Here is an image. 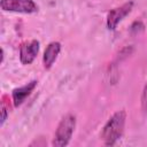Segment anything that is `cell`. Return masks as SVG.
<instances>
[{"instance_id": "cell-2", "label": "cell", "mask_w": 147, "mask_h": 147, "mask_svg": "<svg viewBox=\"0 0 147 147\" xmlns=\"http://www.w3.org/2000/svg\"><path fill=\"white\" fill-rule=\"evenodd\" d=\"M75 127H76V116L72 114H67L65 116H63L56 127L52 145L55 147L67 146L72 137Z\"/></svg>"}, {"instance_id": "cell-9", "label": "cell", "mask_w": 147, "mask_h": 147, "mask_svg": "<svg viewBox=\"0 0 147 147\" xmlns=\"http://www.w3.org/2000/svg\"><path fill=\"white\" fill-rule=\"evenodd\" d=\"M141 108L145 113H147V82H146L142 93H141Z\"/></svg>"}, {"instance_id": "cell-1", "label": "cell", "mask_w": 147, "mask_h": 147, "mask_svg": "<svg viewBox=\"0 0 147 147\" xmlns=\"http://www.w3.org/2000/svg\"><path fill=\"white\" fill-rule=\"evenodd\" d=\"M125 122H126V111L124 109L117 110L110 116V118L105 124L100 134L105 145L113 146L122 138L125 127Z\"/></svg>"}, {"instance_id": "cell-6", "label": "cell", "mask_w": 147, "mask_h": 147, "mask_svg": "<svg viewBox=\"0 0 147 147\" xmlns=\"http://www.w3.org/2000/svg\"><path fill=\"white\" fill-rule=\"evenodd\" d=\"M37 80H31L29 83H26L25 85L23 86H20V87H16L13 90V93H11V98H13V103L15 107H18L21 106L25 99L31 94V92L36 88L37 86Z\"/></svg>"}, {"instance_id": "cell-4", "label": "cell", "mask_w": 147, "mask_h": 147, "mask_svg": "<svg viewBox=\"0 0 147 147\" xmlns=\"http://www.w3.org/2000/svg\"><path fill=\"white\" fill-rule=\"evenodd\" d=\"M134 2L133 1H127L125 3H123L119 7H116L114 9H111L108 15H107V28L109 30H115L118 25V23L127 15L131 13L132 8H133Z\"/></svg>"}, {"instance_id": "cell-8", "label": "cell", "mask_w": 147, "mask_h": 147, "mask_svg": "<svg viewBox=\"0 0 147 147\" xmlns=\"http://www.w3.org/2000/svg\"><path fill=\"white\" fill-rule=\"evenodd\" d=\"M6 95L2 96V100H1V126L5 124L7 117H8V114H9V105L7 106L6 105Z\"/></svg>"}, {"instance_id": "cell-7", "label": "cell", "mask_w": 147, "mask_h": 147, "mask_svg": "<svg viewBox=\"0 0 147 147\" xmlns=\"http://www.w3.org/2000/svg\"><path fill=\"white\" fill-rule=\"evenodd\" d=\"M61 44L59 41H52L47 45L45 52H44V56H42V63H44V68L45 69H51L52 65L54 64V62L56 61L60 52H61Z\"/></svg>"}, {"instance_id": "cell-5", "label": "cell", "mask_w": 147, "mask_h": 147, "mask_svg": "<svg viewBox=\"0 0 147 147\" xmlns=\"http://www.w3.org/2000/svg\"><path fill=\"white\" fill-rule=\"evenodd\" d=\"M40 44L38 40H26L21 44L20 47V61L22 64H31L39 53Z\"/></svg>"}, {"instance_id": "cell-3", "label": "cell", "mask_w": 147, "mask_h": 147, "mask_svg": "<svg viewBox=\"0 0 147 147\" xmlns=\"http://www.w3.org/2000/svg\"><path fill=\"white\" fill-rule=\"evenodd\" d=\"M0 7L3 11L21 14H33L38 11V5L33 0H1Z\"/></svg>"}]
</instances>
